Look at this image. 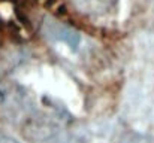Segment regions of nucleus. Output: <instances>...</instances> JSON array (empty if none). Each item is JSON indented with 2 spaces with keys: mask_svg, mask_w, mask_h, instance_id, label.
Returning a JSON list of instances; mask_svg holds the SVG:
<instances>
[{
  "mask_svg": "<svg viewBox=\"0 0 154 143\" xmlns=\"http://www.w3.org/2000/svg\"><path fill=\"white\" fill-rule=\"evenodd\" d=\"M42 31H44L45 37L55 40V42H63L72 51L78 49V46H79V42H81L79 33L73 27L66 25V24H63V22H60V21H57L54 18L47 16L44 19Z\"/></svg>",
  "mask_w": 154,
  "mask_h": 143,
  "instance_id": "obj_1",
  "label": "nucleus"
},
{
  "mask_svg": "<svg viewBox=\"0 0 154 143\" xmlns=\"http://www.w3.org/2000/svg\"><path fill=\"white\" fill-rule=\"evenodd\" d=\"M51 143H84L81 139L78 137H73V136H66V137H60L57 140H54Z\"/></svg>",
  "mask_w": 154,
  "mask_h": 143,
  "instance_id": "obj_2",
  "label": "nucleus"
},
{
  "mask_svg": "<svg viewBox=\"0 0 154 143\" xmlns=\"http://www.w3.org/2000/svg\"><path fill=\"white\" fill-rule=\"evenodd\" d=\"M0 143H20V142H17L15 139H12V137H9V136L0 134Z\"/></svg>",
  "mask_w": 154,
  "mask_h": 143,
  "instance_id": "obj_3",
  "label": "nucleus"
}]
</instances>
